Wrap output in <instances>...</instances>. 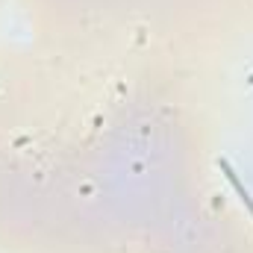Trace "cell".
Listing matches in <instances>:
<instances>
[{
    "instance_id": "1",
    "label": "cell",
    "mask_w": 253,
    "mask_h": 253,
    "mask_svg": "<svg viewBox=\"0 0 253 253\" xmlns=\"http://www.w3.org/2000/svg\"><path fill=\"white\" fill-rule=\"evenodd\" d=\"M218 165L224 168V174H227V180H230V186L236 189V194H239V200H242V203L248 206V212H251V218H253V197H251V191H248L245 186H242V183H239V177H236V171H233V168H230V165H227L224 159H221Z\"/></svg>"
}]
</instances>
